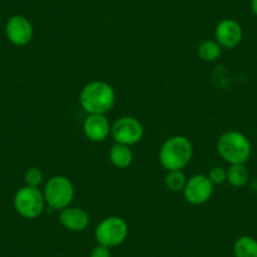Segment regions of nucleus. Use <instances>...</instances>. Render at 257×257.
Segmentation results:
<instances>
[{
  "label": "nucleus",
  "instance_id": "2",
  "mask_svg": "<svg viewBox=\"0 0 257 257\" xmlns=\"http://www.w3.org/2000/svg\"><path fill=\"white\" fill-rule=\"evenodd\" d=\"M193 157V145L184 135H174L163 143L159 150V163L167 172L183 170Z\"/></svg>",
  "mask_w": 257,
  "mask_h": 257
},
{
  "label": "nucleus",
  "instance_id": "13",
  "mask_svg": "<svg viewBox=\"0 0 257 257\" xmlns=\"http://www.w3.org/2000/svg\"><path fill=\"white\" fill-rule=\"evenodd\" d=\"M108 159L113 167L118 168V169H126L132 165L133 160H134V154H133L130 147L115 143L108 152Z\"/></svg>",
  "mask_w": 257,
  "mask_h": 257
},
{
  "label": "nucleus",
  "instance_id": "4",
  "mask_svg": "<svg viewBox=\"0 0 257 257\" xmlns=\"http://www.w3.org/2000/svg\"><path fill=\"white\" fill-rule=\"evenodd\" d=\"M46 204L54 211H62L71 206L75 198V187L66 175H53L47 180L43 189Z\"/></svg>",
  "mask_w": 257,
  "mask_h": 257
},
{
  "label": "nucleus",
  "instance_id": "14",
  "mask_svg": "<svg viewBox=\"0 0 257 257\" xmlns=\"http://www.w3.org/2000/svg\"><path fill=\"white\" fill-rule=\"evenodd\" d=\"M234 257H257V239L244 234L238 237L233 243Z\"/></svg>",
  "mask_w": 257,
  "mask_h": 257
},
{
  "label": "nucleus",
  "instance_id": "7",
  "mask_svg": "<svg viewBox=\"0 0 257 257\" xmlns=\"http://www.w3.org/2000/svg\"><path fill=\"white\" fill-rule=\"evenodd\" d=\"M111 137L117 144L133 147L144 138V126L134 116H122L111 125Z\"/></svg>",
  "mask_w": 257,
  "mask_h": 257
},
{
  "label": "nucleus",
  "instance_id": "20",
  "mask_svg": "<svg viewBox=\"0 0 257 257\" xmlns=\"http://www.w3.org/2000/svg\"><path fill=\"white\" fill-rule=\"evenodd\" d=\"M90 257H111V248L97 243V246L93 247L91 251Z\"/></svg>",
  "mask_w": 257,
  "mask_h": 257
},
{
  "label": "nucleus",
  "instance_id": "5",
  "mask_svg": "<svg viewBox=\"0 0 257 257\" xmlns=\"http://www.w3.org/2000/svg\"><path fill=\"white\" fill-rule=\"evenodd\" d=\"M14 208L18 212L19 216L26 219H36L41 216L46 208L43 192L38 188L24 187L19 188L13 198Z\"/></svg>",
  "mask_w": 257,
  "mask_h": 257
},
{
  "label": "nucleus",
  "instance_id": "15",
  "mask_svg": "<svg viewBox=\"0 0 257 257\" xmlns=\"http://www.w3.org/2000/svg\"><path fill=\"white\" fill-rule=\"evenodd\" d=\"M249 173L246 164H232L227 169V183L233 188H242L248 183Z\"/></svg>",
  "mask_w": 257,
  "mask_h": 257
},
{
  "label": "nucleus",
  "instance_id": "21",
  "mask_svg": "<svg viewBox=\"0 0 257 257\" xmlns=\"http://www.w3.org/2000/svg\"><path fill=\"white\" fill-rule=\"evenodd\" d=\"M249 6H251L252 13H253L254 16L257 17V0H251V3H249Z\"/></svg>",
  "mask_w": 257,
  "mask_h": 257
},
{
  "label": "nucleus",
  "instance_id": "16",
  "mask_svg": "<svg viewBox=\"0 0 257 257\" xmlns=\"http://www.w3.org/2000/svg\"><path fill=\"white\" fill-rule=\"evenodd\" d=\"M222 49L223 48L217 43L216 39H207V41H203L199 44L197 53H198L199 58L202 61L207 62V63H212V62H216L221 57Z\"/></svg>",
  "mask_w": 257,
  "mask_h": 257
},
{
  "label": "nucleus",
  "instance_id": "6",
  "mask_svg": "<svg viewBox=\"0 0 257 257\" xmlns=\"http://www.w3.org/2000/svg\"><path fill=\"white\" fill-rule=\"evenodd\" d=\"M95 239L98 244L112 248L125 242L128 234V224L122 217L108 216L95 228Z\"/></svg>",
  "mask_w": 257,
  "mask_h": 257
},
{
  "label": "nucleus",
  "instance_id": "9",
  "mask_svg": "<svg viewBox=\"0 0 257 257\" xmlns=\"http://www.w3.org/2000/svg\"><path fill=\"white\" fill-rule=\"evenodd\" d=\"M6 34L8 41L14 46H27L33 39V24L31 23V21L27 17L17 14V16L11 17L7 22Z\"/></svg>",
  "mask_w": 257,
  "mask_h": 257
},
{
  "label": "nucleus",
  "instance_id": "18",
  "mask_svg": "<svg viewBox=\"0 0 257 257\" xmlns=\"http://www.w3.org/2000/svg\"><path fill=\"white\" fill-rule=\"evenodd\" d=\"M43 179L44 174L38 167L28 168L26 174H24V182H26V185H29V187L38 188L43 183Z\"/></svg>",
  "mask_w": 257,
  "mask_h": 257
},
{
  "label": "nucleus",
  "instance_id": "17",
  "mask_svg": "<svg viewBox=\"0 0 257 257\" xmlns=\"http://www.w3.org/2000/svg\"><path fill=\"white\" fill-rule=\"evenodd\" d=\"M188 178L185 177V174L183 173V170H170L167 172V175L164 178L165 187L170 192H183L185 184H187Z\"/></svg>",
  "mask_w": 257,
  "mask_h": 257
},
{
  "label": "nucleus",
  "instance_id": "1",
  "mask_svg": "<svg viewBox=\"0 0 257 257\" xmlns=\"http://www.w3.org/2000/svg\"><path fill=\"white\" fill-rule=\"evenodd\" d=\"M78 100L88 115H106L116 103L115 88L106 81H91L82 87Z\"/></svg>",
  "mask_w": 257,
  "mask_h": 257
},
{
  "label": "nucleus",
  "instance_id": "3",
  "mask_svg": "<svg viewBox=\"0 0 257 257\" xmlns=\"http://www.w3.org/2000/svg\"><path fill=\"white\" fill-rule=\"evenodd\" d=\"M217 153L229 165L246 164L251 158L252 145L243 133L228 130L217 139Z\"/></svg>",
  "mask_w": 257,
  "mask_h": 257
},
{
  "label": "nucleus",
  "instance_id": "19",
  "mask_svg": "<svg viewBox=\"0 0 257 257\" xmlns=\"http://www.w3.org/2000/svg\"><path fill=\"white\" fill-rule=\"evenodd\" d=\"M207 177L209 178L213 185H221L227 182V169H224L221 165H214L209 169Z\"/></svg>",
  "mask_w": 257,
  "mask_h": 257
},
{
  "label": "nucleus",
  "instance_id": "12",
  "mask_svg": "<svg viewBox=\"0 0 257 257\" xmlns=\"http://www.w3.org/2000/svg\"><path fill=\"white\" fill-rule=\"evenodd\" d=\"M59 223L71 232H83L90 226V216L81 207H67L59 211Z\"/></svg>",
  "mask_w": 257,
  "mask_h": 257
},
{
  "label": "nucleus",
  "instance_id": "8",
  "mask_svg": "<svg viewBox=\"0 0 257 257\" xmlns=\"http://www.w3.org/2000/svg\"><path fill=\"white\" fill-rule=\"evenodd\" d=\"M213 187L214 185L212 184L207 174H196L187 180V184L182 193L184 199L189 204L202 206L212 198Z\"/></svg>",
  "mask_w": 257,
  "mask_h": 257
},
{
  "label": "nucleus",
  "instance_id": "11",
  "mask_svg": "<svg viewBox=\"0 0 257 257\" xmlns=\"http://www.w3.org/2000/svg\"><path fill=\"white\" fill-rule=\"evenodd\" d=\"M83 134L90 142L102 143L111 135V123L106 115H88L83 121Z\"/></svg>",
  "mask_w": 257,
  "mask_h": 257
},
{
  "label": "nucleus",
  "instance_id": "10",
  "mask_svg": "<svg viewBox=\"0 0 257 257\" xmlns=\"http://www.w3.org/2000/svg\"><path fill=\"white\" fill-rule=\"evenodd\" d=\"M243 38L241 24L232 18L222 19L214 29V39L224 49H233L239 46Z\"/></svg>",
  "mask_w": 257,
  "mask_h": 257
}]
</instances>
